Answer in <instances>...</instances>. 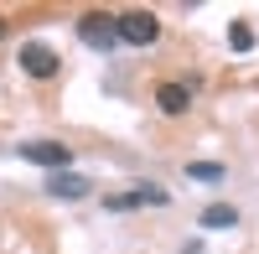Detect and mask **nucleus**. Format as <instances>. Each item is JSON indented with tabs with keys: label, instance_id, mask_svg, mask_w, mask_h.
I'll list each match as a JSON object with an SVG mask.
<instances>
[{
	"label": "nucleus",
	"instance_id": "obj_9",
	"mask_svg": "<svg viewBox=\"0 0 259 254\" xmlns=\"http://www.w3.org/2000/svg\"><path fill=\"white\" fill-rule=\"evenodd\" d=\"M187 177L192 182H223V166L218 161H187Z\"/></svg>",
	"mask_w": 259,
	"mask_h": 254
},
{
	"label": "nucleus",
	"instance_id": "obj_11",
	"mask_svg": "<svg viewBox=\"0 0 259 254\" xmlns=\"http://www.w3.org/2000/svg\"><path fill=\"white\" fill-rule=\"evenodd\" d=\"M0 36H6V21H0Z\"/></svg>",
	"mask_w": 259,
	"mask_h": 254
},
{
	"label": "nucleus",
	"instance_id": "obj_2",
	"mask_svg": "<svg viewBox=\"0 0 259 254\" xmlns=\"http://www.w3.org/2000/svg\"><path fill=\"white\" fill-rule=\"evenodd\" d=\"M78 36L89 41V47H99V52H114V41H119V16L83 11V21H78Z\"/></svg>",
	"mask_w": 259,
	"mask_h": 254
},
{
	"label": "nucleus",
	"instance_id": "obj_5",
	"mask_svg": "<svg viewBox=\"0 0 259 254\" xmlns=\"http://www.w3.org/2000/svg\"><path fill=\"white\" fill-rule=\"evenodd\" d=\"M145 202H150V207H161V202H166V192H161V187H150V182H140L135 192H114L104 207H109V213H130V207H145Z\"/></svg>",
	"mask_w": 259,
	"mask_h": 254
},
{
	"label": "nucleus",
	"instance_id": "obj_4",
	"mask_svg": "<svg viewBox=\"0 0 259 254\" xmlns=\"http://www.w3.org/2000/svg\"><path fill=\"white\" fill-rule=\"evenodd\" d=\"M21 161L47 166V172H62V166L73 161V145H57V140H31V145H21Z\"/></svg>",
	"mask_w": 259,
	"mask_h": 254
},
{
	"label": "nucleus",
	"instance_id": "obj_6",
	"mask_svg": "<svg viewBox=\"0 0 259 254\" xmlns=\"http://www.w3.org/2000/svg\"><path fill=\"white\" fill-rule=\"evenodd\" d=\"M156 109L171 114V119L187 114L192 109V89H187V83H156Z\"/></svg>",
	"mask_w": 259,
	"mask_h": 254
},
{
	"label": "nucleus",
	"instance_id": "obj_7",
	"mask_svg": "<svg viewBox=\"0 0 259 254\" xmlns=\"http://www.w3.org/2000/svg\"><path fill=\"white\" fill-rule=\"evenodd\" d=\"M239 223V213H233V202H212L197 213V228H233Z\"/></svg>",
	"mask_w": 259,
	"mask_h": 254
},
{
	"label": "nucleus",
	"instance_id": "obj_10",
	"mask_svg": "<svg viewBox=\"0 0 259 254\" xmlns=\"http://www.w3.org/2000/svg\"><path fill=\"white\" fill-rule=\"evenodd\" d=\"M228 47L233 52H249L254 47V26H249V21H233V26H228Z\"/></svg>",
	"mask_w": 259,
	"mask_h": 254
},
{
	"label": "nucleus",
	"instance_id": "obj_8",
	"mask_svg": "<svg viewBox=\"0 0 259 254\" xmlns=\"http://www.w3.org/2000/svg\"><path fill=\"white\" fill-rule=\"evenodd\" d=\"M47 192H52V197H89V182L73 177V172H57V177L47 182Z\"/></svg>",
	"mask_w": 259,
	"mask_h": 254
},
{
	"label": "nucleus",
	"instance_id": "obj_1",
	"mask_svg": "<svg viewBox=\"0 0 259 254\" xmlns=\"http://www.w3.org/2000/svg\"><path fill=\"white\" fill-rule=\"evenodd\" d=\"M119 41H130V47H156L161 41V21L150 11H119Z\"/></svg>",
	"mask_w": 259,
	"mask_h": 254
},
{
	"label": "nucleus",
	"instance_id": "obj_3",
	"mask_svg": "<svg viewBox=\"0 0 259 254\" xmlns=\"http://www.w3.org/2000/svg\"><path fill=\"white\" fill-rule=\"evenodd\" d=\"M16 62H21V73H26V78H57V68H62V57H57L52 47H41V41H21Z\"/></svg>",
	"mask_w": 259,
	"mask_h": 254
}]
</instances>
